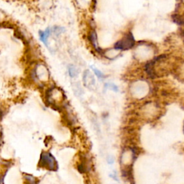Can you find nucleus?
<instances>
[{
  "label": "nucleus",
  "mask_w": 184,
  "mask_h": 184,
  "mask_svg": "<svg viewBox=\"0 0 184 184\" xmlns=\"http://www.w3.org/2000/svg\"><path fill=\"white\" fill-rule=\"evenodd\" d=\"M40 165L50 170H56L57 164L55 158L50 153H43L40 158Z\"/></svg>",
  "instance_id": "obj_2"
},
{
  "label": "nucleus",
  "mask_w": 184,
  "mask_h": 184,
  "mask_svg": "<svg viewBox=\"0 0 184 184\" xmlns=\"http://www.w3.org/2000/svg\"><path fill=\"white\" fill-rule=\"evenodd\" d=\"M83 81L86 87L89 88V89H92L95 86L94 77L89 71H86L83 73Z\"/></svg>",
  "instance_id": "obj_3"
},
{
  "label": "nucleus",
  "mask_w": 184,
  "mask_h": 184,
  "mask_svg": "<svg viewBox=\"0 0 184 184\" xmlns=\"http://www.w3.org/2000/svg\"><path fill=\"white\" fill-rule=\"evenodd\" d=\"M173 20L179 25L184 26V17L178 14H175L172 16Z\"/></svg>",
  "instance_id": "obj_7"
},
{
  "label": "nucleus",
  "mask_w": 184,
  "mask_h": 184,
  "mask_svg": "<svg viewBox=\"0 0 184 184\" xmlns=\"http://www.w3.org/2000/svg\"><path fill=\"white\" fill-rule=\"evenodd\" d=\"M92 69L93 71H94L95 75H96V76L98 77L99 79H104L105 76H104V74H103V73L100 71L99 70H98L97 69H94V68H93V67H92Z\"/></svg>",
  "instance_id": "obj_11"
},
{
  "label": "nucleus",
  "mask_w": 184,
  "mask_h": 184,
  "mask_svg": "<svg viewBox=\"0 0 184 184\" xmlns=\"http://www.w3.org/2000/svg\"><path fill=\"white\" fill-rule=\"evenodd\" d=\"M52 33L51 29L50 28H47L45 31H40L39 32V36H40V39L41 40V41L45 43V45H46L47 47H48V45H47V40H48V38L51 33Z\"/></svg>",
  "instance_id": "obj_5"
},
{
  "label": "nucleus",
  "mask_w": 184,
  "mask_h": 184,
  "mask_svg": "<svg viewBox=\"0 0 184 184\" xmlns=\"http://www.w3.org/2000/svg\"><path fill=\"white\" fill-rule=\"evenodd\" d=\"M89 39H90V42L92 43V45H93V47H94V49L96 50L97 52H101V50L99 48V45H98V41H97V36H96V33L94 30L91 31L90 35H89Z\"/></svg>",
  "instance_id": "obj_4"
},
{
  "label": "nucleus",
  "mask_w": 184,
  "mask_h": 184,
  "mask_svg": "<svg viewBox=\"0 0 184 184\" xmlns=\"http://www.w3.org/2000/svg\"><path fill=\"white\" fill-rule=\"evenodd\" d=\"M110 176L112 177L113 179H114V180L117 181V174L114 173V174H112V175H110Z\"/></svg>",
  "instance_id": "obj_13"
},
{
  "label": "nucleus",
  "mask_w": 184,
  "mask_h": 184,
  "mask_svg": "<svg viewBox=\"0 0 184 184\" xmlns=\"http://www.w3.org/2000/svg\"><path fill=\"white\" fill-rule=\"evenodd\" d=\"M64 30H65V29L63 28L56 26V27H54V28L51 29V32H53V33L55 34L56 35L58 36L59 35H61V33H63V32H64Z\"/></svg>",
  "instance_id": "obj_9"
},
{
  "label": "nucleus",
  "mask_w": 184,
  "mask_h": 184,
  "mask_svg": "<svg viewBox=\"0 0 184 184\" xmlns=\"http://www.w3.org/2000/svg\"><path fill=\"white\" fill-rule=\"evenodd\" d=\"M135 44V40L134 36L131 33H129L124 35V37L119 41L117 42L114 45V48L119 51L122 50H128L132 48Z\"/></svg>",
  "instance_id": "obj_1"
},
{
  "label": "nucleus",
  "mask_w": 184,
  "mask_h": 184,
  "mask_svg": "<svg viewBox=\"0 0 184 184\" xmlns=\"http://www.w3.org/2000/svg\"><path fill=\"white\" fill-rule=\"evenodd\" d=\"M119 53V50H117L115 48L107 50V51L104 52V55H105L106 58L109 59H114L116 57L118 56V54Z\"/></svg>",
  "instance_id": "obj_6"
},
{
  "label": "nucleus",
  "mask_w": 184,
  "mask_h": 184,
  "mask_svg": "<svg viewBox=\"0 0 184 184\" xmlns=\"http://www.w3.org/2000/svg\"><path fill=\"white\" fill-rule=\"evenodd\" d=\"M104 87L105 88H108V89H111L114 91L115 92H119V88L117 87V86L114 83H106L105 85H104Z\"/></svg>",
  "instance_id": "obj_10"
},
{
  "label": "nucleus",
  "mask_w": 184,
  "mask_h": 184,
  "mask_svg": "<svg viewBox=\"0 0 184 184\" xmlns=\"http://www.w3.org/2000/svg\"><path fill=\"white\" fill-rule=\"evenodd\" d=\"M69 76H71V78H75V77L78 76L79 72H78V70H77V69L74 66V65H69Z\"/></svg>",
  "instance_id": "obj_8"
},
{
  "label": "nucleus",
  "mask_w": 184,
  "mask_h": 184,
  "mask_svg": "<svg viewBox=\"0 0 184 184\" xmlns=\"http://www.w3.org/2000/svg\"><path fill=\"white\" fill-rule=\"evenodd\" d=\"M107 160L109 164H112V163H114V158H112V157H109Z\"/></svg>",
  "instance_id": "obj_12"
}]
</instances>
